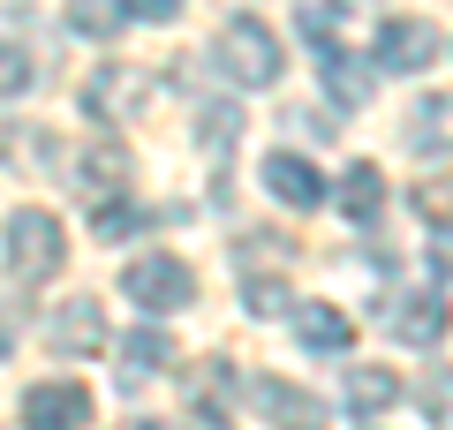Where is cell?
I'll list each match as a JSON object with an SVG mask.
<instances>
[{"label":"cell","instance_id":"cell-1","mask_svg":"<svg viewBox=\"0 0 453 430\" xmlns=\"http://www.w3.org/2000/svg\"><path fill=\"white\" fill-rule=\"evenodd\" d=\"M0 257H8V272H16L23 287H38V280L61 272L68 234H61V219H53L46 204H23V211H8V227H0Z\"/></svg>","mask_w":453,"mask_h":430},{"label":"cell","instance_id":"cell-2","mask_svg":"<svg viewBox=\"0 0 453 430\" xmlns=\"http://www.w3.org/2000/svg\"><path fill=\"white\" fill-rule=\"evenodd\" d=\"M219 68L242 91H273L280 83V38L265 31L257 16H226V31H219Z\"/></svg>","mask_w":453,"mask_h":430},{"label":"cell","instance_id":"cell-3","mask_svg":"<svg viewBox=\"0 0 453 430\" xmlns=\"http://www.w3.org/2000/svg\"><path fill=\"white\" fill-rule=\"evenodd\" d=\"M121 295H129L136 310H151V318H166V310H181L196 295V280H189V265H181V257H129V265H121Z\"/></svg>","mask_w":453,"mask_h":430},{"label":"cell","instance_id":"cell-4","mask_svg":"<svg viewBox=\"0 0 453 430\" xmlns=\"http://www.w3.org/2000/svg\"><path fill=\"white\" fill-rule=\"evenodd\" d=\"M91 423V393L76 378H53L23 393V430H83Z\"/></svg>","mask_w":453,"mask_h":430},{"label":"cell","instance_id":"cell-5","mask_svg":"<svg viewBox=\"0 0 453 430\" xmlns=\"http://www.w3.org/2000/svg\"><path fill=\"white\" fill-rule=\"evenodd\" d=\"M144 98H151V76L144 68H121V61L83 83V106H91L98 121H129V113H144Z\"/></svg>","mask_w":453,"mask_h":430},{"label":"cell","instance_id":"cell-6","mask_svg":"<svg viewBox=\"0 0 453 430\" xmlns=\"http://www.w3.org/2000/svg\"><path fill=\"white\" fill-rule=\"evenodd\" d=\"M250 400H257V415L273 430H325V408L310 393H295L288 378H250Z\"/></svg>","mask_w":453,"mask_h":430},{"label":"cell","instance_id":"cell-7","mask_svg":"<svg viewBox=\"0 0 453 430\" xmlns=\"http://www.w3.org/2000/svg\"><path fill=\"white\" fill-rule=\"evenodd\" d=\"M46 340H53V355H98V348H106V310H98L91 295H76V303L53 310Z\"/></svg>","mask_w":453,"mask_h":430},{"label":"cell","instance_id":"cell-8","mask_svg":"<svg viewBox=\"0 0 453 430\" xmlns=\"http://www.w3.org/2000/svg\"><path fill=\"white\" fill-rule=\"evenodd\" d=\"M431 53H438V31H431L423 16H393L386 31H378V61L401 68V76H408V68H423Z\"/></svg>","mask_w":453,"mask_h":430},{"label":"cell","instance_id":"cell-9","mask_svg":"<svg viewBox=\"0 0 453 430\" xmlns=\"http://www.w3.org/2000/svg\"><path fill=\"white\" fill-rule=\"evenodd\" d=\"M265 189L280 196V204H325V181H318V166L310 159H295V151H273V159H265Z\"/></svg>","mask_w":453,"mask_h":430},{"label":"cell","instance_id":"cell-10","mask_svg":"<svg viewBox=\"0 0 453 430\" xmlns=\"http://www.w3.org/2000/svg\"><path fill=\"white\" fill-rule=\"evenodd\" d=\"M393 333H401L408 348H438V340H446V303H438V287L401 295V310H393Z\"/></svg>","mask_w":453,"mask_h":430},{"label":"cell","instance_id":"cell-11","mask_svg":"<svg viewBox=\"0 0 453 430\" xmlns=\"http://www.w3.org/2000/svg\"><path fill=\"white\" fill-rule=\"evenodd\" d=\"M295 333H303V348H318V355H348L356 348V325H348V310H333V303H303Z\"/></svg>","mask_w":453,"mask_h":430},{"label":"cell","instance_id":"cell-12","mask_svg":"<svg viewBox=\"0 0 453 430\" xmlns=\"http://www.w3.org/2000/svg\"><path fill=\"white\" fill-rule=\"evenodd\" d=\"M408 143H416L423 159H438V151H453V91H431L416 113H408Z\"/></svg>","mask_w":453,"mask_h":430},{"label":"cell","instance_id":"cell-13","mask_svg":"<svg viewBox=\"0 0 453 430\" xmlns=\"http://www.w3.org/2000/svg\"><path fill=\"white\" fill-rule=\"evenodd\" d=\"M76 174H83V189H91V196H113L121 181H129V151L106 136V143H91V151L76 159Z\"/></svg>","mask_w":453,"mask_h":430},{"label":"cell","instance_id":"cell-14","mask_svg":"<svg viewBox=\"0 0 453 430\" xmlns=\"http://www.w3.org/2000/svg\"><path fill=\"white\" fill-rule=\"evenodd\" d=\"M340 211H348V219H378V204H386V174H378V166H348V174H340Z\"/></svg>","mask_w":453,"mask_h":430},{"label":"cell","instance_id":"cell-15","mask_svg":"<svg viewBox=\"0 0 453 430\" xmlns=\"http://www.w3.org/2000/svg\"><path fill=\"white\" fill-rule=\"evenodd\" d=\"M393 400H401V378L393 370H348V408L371 423V415H386Z\"/></svg>","mask_w":453,"mask_h":430},{"label":"cell","instance_id":"cell-16","mask_svg":"<svg viewBox=\"0 0 453 430\" xmlns=\"http://www.w3.org/2000/svg\"><path fill=\"white\" fill-rule=\"evenodd\" d=\"M129 0H68V31L76 38H121Z\"/></svg>","mask_w":453,"mask_h":430},{"label":"cell","instance_id":"cell-17","mask_svg":"<svg viewBox=\"0 0 453 430\" xmlns=\"http://www.w3.org/2000/svg\"><path fill=\"white\" fill-rule=\"evenodd\" d=\"M121 363H129V370H144V378H151V370L181 363V348H174V340L159 333V325H144V333H129V340H121Z\"/></svg>","mask_w":453,"mask_h":430},{"label":"cell","instance_id":"cell-18","mask_svg":"<svg viewBox=\"0 0 453 430\" xmlns=\"http://www.w3.org/2000/svg\"><path fill=\"white\" fill-rule=\"evenodd\" d=\"M325 83H333L340 106H371V68H356V53H325Z\"/></svg>","mask_w":453,"mask_h":430},{"label":"cell","instance_id":"cell-19","mask_svg":"<svg viewBox=\"0 0 453 430\" xmlns=\"http://www.w3.org/2000/svg\"><path fill=\"white\" fill-rule=\"evenodd\" d=\"M31 76H38V68H31V53L0 38V98H23V91H31Z\"/></svg>","mask_w":453,"mask_h":430},{"label":"cell","instance_id":"cell-20","mask_svg":"<svg viewBox=\"0 0 453 430\" xmlns=\"http://www.w3.org/2000/svg\"><path fill=\"white\" fill-rule=\"evenodd\" d=\"M242 303H250V318H280L295 295H288V280H242Z\"/></svg>","mask_w":453,"mask_h":430},{"label":"cell","instance_id":"cell-21","mask_svg":"<svg viewBox=\"0 0 453 430\" xmlns=\"http://www.w3.org/2000/svg\"><path fill=\"white\" fill-rule=\"evenodd\" d=\"M91 227H98V242H121V234H136V227H144V211L121 196V204H98V211H91Z\"/></svg>","mask_w":453,"mask_h":430},{"label":"cell","instance_id":"cell-22","mask_svg":"<svg viewBox=\"0 0 453 430\" xmlns=\"http://www.w3.org/2000/svg\"><path fill=\"white\" fill-rule=\"evenodd\" d=\"M129 16H136V23H174L181 0H129Z\"/></svg>","mask_w":453,"mask_h":430},{"label":"cell","instance_id":"cell-23","mask_svg":"<svg viewBox=\"0 0 453 430\" xmlns=\"http://www.w3.org/2000/svg\"><path fill=\"white\" fill-rule=\"evenodd\" d=\"M431 257H438V272H453V227H438V242H431Z\"/></svg>","mask_w":453,"mask_h":430},{"label":"cell","instance_id":"cell-24","mask_svg":"<svg viewBox=\"0 0 453 430\" xmlns=\"http://www.w3.org/2000/svg\"><path fill=\"white\" fill-rule=\"evenodd\" d=\"M16 348V310H0V355Z\"/></svg>","mask_w":453,"mask_h":430},{"label":"cell","instance_id":"cell-25","mask_svg":"<svg viewBox=\"0 0 453 430\" xmlns=\"http://www.w3.org/2000/svg\"><path fill=\"white\" fill-rule=\"evenodd\" d=\"M113 430H166V423H144V415H136V423H113Z\"/></svg>","mask_w":453,"mask_h":430}]
</instances>
